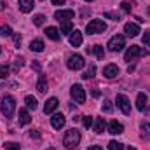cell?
<instances>
[{"label": "cell", "mask_w": 150, "mask_h": 150, "mask_svg": "<svg viewBox=\"0 0 150 150\" xmlns=\"http://www.w3.org/2000/svg\"><path fill=\"white\" fill-rule=\"evenodd\" d=\"M79 143H80V133L77 129H68L65 138H63V145L68 150H72V149H77Z\"/></svg>", "instance_id": "obj_1"}, {"label": "cell", "mask_w": 150, "mask_h": 150, "mask_svg": "<svg viewBox=\"0 0 150 150\" xmlns=\"http://www.w3.org/2000/svg\"><path fill=\"white\" fill-rule=\"evenodd\" d=\"M0 110H2V113H4L5 117H12V115H14V110H16V100H14L12 96H4Z\"/></svg>", "instance_id": "obj_2"}, {"label": "cell", "mask_w": 150, "mask_h": 150, "mask_svg": "<svg viewBox=\"0 0 150 150\" xmlns=\"http://www.w3.org/2000/svg\"><path fill=\"white\" fill-rule=\"evenodd\" d=\"M105 30H107V25H105L101 19H93V21H89V23H87V26H86V32H87L89 35L103 33Z\"/></svg>", "instance_id": "obj_3"}, {"label": "cell", "mask_w": 150, "mask_h": 150, "mask_svg": "<svg viewBox=\"0 0 150 150\" xmlns=\"http://www.w3.org/2000/svg\"><path fill=\"white\" fill-rule=\"evenodd\" d=\"M140 56H147V51H145L143 47L131 45V47L126 51V54H124V59H126V61H134V59H136V58H140Z\"/></svg>", "instance_id": "obj_4"}, {"label": "cell", "mask_w": 150, "mask_h": 150, "mask_svg": "<svg viewBox=\"0 0 150 150\" xmlns=\"http://www.w3.org/2000/svg\"><path fill=\"white\" fill-rule=\"evenodd\" d=\"M124 45H126V38H124V35H115V37H112L110 40H108V49H110L112 52L122 51Z\"/></svg>", "instance_id": "obj_5"}, {"label": "cell", "mask_w": 150, "mask_h": 150, "mask_svg": "<svg viewBox=\"0 0 150 150\" xmlns=\"http://www.w3.org/2000/svg\"><path fill=\"white\" fill-rule=\"evenodd\" d=\"M70 94H72V98L75 100V103H84L86 101V91H84V87L80 84H74L72 86Z\"/></svg>", "instance_id": "obj_6"}, {"label": "cell", "mask_w": 150, "mask_h": 150, "mask_svg": "<svg viewBox=\"0 0 150 150\" xmlns=\"http://www.w3.org/2000/svg\"><path fill=\"white\" fill-rule=\"evenodd\" d=\"M84 65H86V63H84V58H82L80 54H72V56L68 58V61H67V67H68L70 70H80Z\"/></svg>", "instance_id": "obj_7"}, {"label": "cell", "mask_w": 150, "mask_h": 150, "mask_svg": "<svg viewBox=\"0 0 150 150\" xmlns=\"http://www.w3.org/2000/svg\"><path fill=\"white\" fill-rule=\"evenodd\" d=\"M117 107L122 110L124 115H131V103H129V100H127V96H124V94H117Z\"/></svg>", "instance_id": "obj_8"}, {"label": "cell", "mask_w": 150, "mask_h": 150, "mask_svg": "<svg viewBox=\"0 0 150 150\" xmlns=\"http://www.w3.org/2000/svg\"><path fill=\"white\" fill-rule=\"evenodd\" d=\"M54 18L58 19V21H70V19H74L75 18V11L72 9H61V11H56L54 12Z\"/></svg>", "instance_id": "obj_9"}, {"label": "cell", "mask_w": 150, "mask_h": 150, "mask_svg": "<svg viewBox=\"0 0 150 150\" xmlns=\"http://www.w3.org/2000/svg\"><path fill=\"white\" fill-rule=\"evenodd\" d=\"M65 122H67V119H65L63 113H54V115L51 117V124H52L54 129H61V127L65 126Z\"/></svg>", "instance_id": "obj_10"}, {"label": "cell", "mask_w": 150, "mask_h": 150, "mask_svg": "<svg viewBox=\"0 0 150 150\" xmlns=\"http://www.w3.org/2000/svg\"><path fill=\"white\" fill-rule=\"evenodd\" d=\"M124 32H126L127 37H138V33H140V26L134 25V23H126V25H124Z\"/></svg>", "instance_id": "obj_11"}, {"label": "cell", "mask_w": 150, "mask_h": 150, "mask_svg": "<svg viewBox=\"0 0 150 150\" xmlns=\"http://www.w3.org/2000/svg\"><path fill=\"white\" fill-rule=\"evenodd\" d=\"M58 105H59L58 98H49V100L45 101V105H44V112L45 113H52L56 108H58Z\"/></svg>", "instance_id": "obj_12"}, {"label": "cell", "mask_w": 150, "mask_h": 150, "mask_svg": "<svg viewBox=\"0 0 150 150\" xmlns=\"http://www.w3.org/2000/svg\"><path fill=\"white\" fill-rule=\"evenodd\" d=\"M108 133H110V134H120V133H124V126H122L120 122H117V120H110V124H108Z\"/></svg>", "instance_id": "obj_13"}, {"label": "cell", "mask_w": 150, "mask_h": 150, "mask_svg": "<svg viewBox=\"0 0 150 150\" xmlns=\"http://www.w3.org/2000/svg\"><path fill=\"white\" fill-rule=\"evenodd\" d=\"M103 75H105L107 79H113V77H117V75H119V68H117V65H107V67L103 68Z\"/></svg>", "instance_id": "obj_14"}, {"label": "cell", "mask_w": 150, "mask_h": 150, "mask_svg": "<svg viewBox=\"0 0 150 150\" xmlns=\"http://www.w3.org/2000/svg\"><path fill=\"white\" fill-rule=\"evenodd\" d=\"M136 108H138L140 112H143V110L147 108V94H145V93H140V94H138V98H136Z\"/></svg>", "instance_id": "obj_15"}, {"label": "cell", "mask_w": 150, "mask_h": 150, "mask_svg": "<svg viewBox=\"0 0 150 150\" xmlns=\"http://www.w3.org/2000/svg\"><path fill=\"white\" fill-rule=\"evenodd\" d=\"M18 4H19V11L21 12H30L32 9H33V0H18Z\"/></svg>", "instance_id": "obj_16"}, {"label": "cell", "mask_w": 150, "mask_h": 150, "mask_svg": "<svg viewBox=\"0 0 150 150\" xmlns=\"http://www.w3.org/2000/svg\"><path fill=\"white\" fill-rule=\"evenodd\" d=\"M70 44L74 45V47H79L80 44H82V33L79 32V30H75L70 33Z\"/></svg>", "instance_id": "obj_17"}, {"label": "cell", "mask_w": 150, "mask_h": 150, "mask_svg": "<svg viewBox=\"0 0 150 150\" xmlns=\"http://www.w3.org/2000/svg\"><path fill=\"white\" fill-rule=\"evenodd\" d=\"M30 120H32V117H30V113L26 108H21L19 110V124L21 126H26V124H30Z\"/></svg>", "instance_id": "obj_18"}, {"label": "cell", "mask_w": 150, "mask_h": 150, "mask_svg": "<svg viewBox=\"0 0 150 150\" xmlns=\"http://www.w3.org/2000/svg\"><path fill=\"white\" fill-rule=\"evenodd\" d=\"M45 35H47V38H51V40H59V37H61L59 30L54 28V26H49V28L45 30Z\"/></svg>", "instance_id": "obj_19"}, {"label": "cell", "mask_w": 150, "mask_h": 150, "mask_svg": "<svg viewBox=\"0 0 150 150\" xmlns=\"http://www.w3.org/2000/svg\"><path fill=\"white\" fill-rule=\"evenodd\" d=\"M44 47H45V45H44V40H40V38H35V40L30 42V49L35 51V52H42Z\"/></svg>", "instance_id": "obj_20"}, {"label": "cell", "mask_w": 150, "mask_h": 150, "mask_svg": "<svg viewBox=\"0 0 150 150\" xmlns=\"http://www.w3.org/2000/svg\"><path fill=\"white\" fill-rule=\"evenodd\" d=\"M105 120H103V117H98L96 119V122H94V133H98V134H101L103 131H105Z\"/></svg>", "instance_id": "obj_21"}, {"label": "cell", "mask_w": 150, "mask_h": 150, "mask_svg": "<svg viewBox=\"0 0 150 150\" xmlns=\"http://www.w3.org/2000/svg\"><path fill=\"white\" fill-rule=\"evenodd\" d=\"M87 52H94L98 59H103V56H105V51H103L101 45H94V47H91V49L87 47Z\"/></svg>", "instance_id": "obj_22"}, {"label": "cell", "mask_w": 150, "mask_h": 150, "mask_svg": "<svg viewBox=\"0 0 150 150\" xmlns=\"http://www.w3.org/2000/svg\"><path fill=\"white\" fill-rule=\"evenodd\" d=\"M59 33H61V35H70V33H72V21H63Z\"/></svg>", "instance_id": "obj_23"}, {"label": "cell", "mask_w": 150, "mask_h": 150, "mask_svg": "<svg viewBox=\"0 0 150 150\" xmlns=\"http://www.w3.org/2000/svg\"><path fill=\"white\" fill-rule=\"evenodd\" d=\"M37 89H38V93H45V91H47V80H45V77H44V75H40V77H38Z\"/></svg>", "instance_id": "obj_24"}, {"label": "cell", "mask_w": 150, "mask_h": 150, "mask_svg": "<svg viewBox=\"0 0 150 150\" xmlns=\"http://www.w3.org/2000/svg\"><path fill=\"white\" fill-rule=\"evenodd\" d=\"M134 5H136L134 0H122V4H120V7H122L124 12H131V9H133Z\"/></svg>", "instance_id": "obj_25"}, {"label": "cell", "mask_w": 150, "mask_h": 150, "mask_svg": "<svg viewBox=\"0 0 150 150\" xmlns=\"http://www.w3.org/2000/svg\"><path fill=\"white\" fill-rule=\"evenodd\" d=\"M25 103H26V107H28V108H30V110H35V108H37V100H35V98H33V96H26V98H25Z\"/></svg>", "instance_id": "obj_26"}, {"label": "cell", "mask_w": 150, "mask_h": 150, "mask_svg": "<svg viewBox=\"0 0 150 150\" xmlns=\"http://www.w3.org/2000/svg\"><path fill=\"white\" fill-rule=\"evenodd\" d=\"M94 74H96V67H94V65H91V67H89V70L82 75V79L89 80V79H93V77H94Z\"/></svg>", "instance_id": "obj_27"}, {"label": "cell", "mask_w": 150, "mask_h": 150, "mask_svg": "<svg viewBox=\"0 0 150 150\" xmlns=\"http://www.w3.org/2000/svg\"><path fill=\"white\" fill-rule=\"evenodd\" d=\"M44 21H45V16H44V14H37V16H33V25H35V26H42Z\"/></svg>", "instance_id": "obj_28"}, {"label": "cell", "mask_w": 150, "mask_h": 150, "mask_svg": "<svg viewBox=\"0 0 150 150\" xmlns=\"http://www.w3.org/2000/svg\"><path fill=\"white\" fill-rule=\"evenodd\" d=\"M124 149V145L120 143V142H115V140H112L110 143H108V150H122Z\"/></svg>", "instance_id": "obj_29"}, {"label": "cell", "mask_w": 150, "mask_h": 150, "mask_svg": "<svg viewBox=\"0 0 150 150\" xmlns=\"http://www.w3.org/2000/svg\"><path fill=\"white\" fill-rule=\"evenodd\" d=\"M0 35H2V37H11V35H12L11 26H0Z\"/></svg>", "instance_id": "obj_30"}, {"label": "cell", "mask_w": 150, "mask_h": 150, "mask_svg": "<svg viewBox=\"0 0 150 150\" xmlns=\"http://www.w3.org/2000/svg\"><path fill=\"white\" fill-rule=\"evenodd\" d=\"M19 143H14V142H7L5 145H4V149L5 150H19Z\"/></svg>", "instance_id": "obj_31"}, {"label": "cell", "mask_w": 150, "mask_h": 150, "mask_svg": "<svg viewBox=\"0 0 150 150\" xmlns=\"http://www.w3.org/2000/svg\"><path fill=\"white\" fill-rule=\"evenodd\" d=\"M142 134L147 136V138L150 136V122H143L142 124Z\"/></svg>", "instance_id": "obj_32"}, {"label": "cell", "mask_w": 150, "mask_h": 150, "mask_svg": "<svg viewBox=\"0 0 150 150\" xmlns=\"http://www.w3.org/2000/svg\"><path fill=\"white\" fill-rule=\"evenodd\" d=\"M82 124H84V127H87V129H89V127L93 126V117L84 115V117H82Z\"/></svg>", "instance_id": "obj_33"}, {"label": "cell", "mask_w": 150, "mask_h": 150, "mask_svg": "<svg viewBox=\"0 0 150 150\" xmlns=\"http://www.w3.org/2000/svg\"><path fill=\"white\" fill-rule=\"evenodd\" d=\"M9 75V67H5V65H0V79H5Z\"/></svg>", "instance_id": "obj_34"}, {"label": "cell", "mask_w": 150, "mask_h": 150, "mask_svg": "<svg viewBox=\"0 0 150 150\" xmlns=\"http://www.w3.org/2000/svg\"><path fill=\"white\" fill-rule=\"evenodd\" d=\"M112 101H108V100H107V101H105V103H103V112H107V113H110L112 112Z\"/></svg>", "instance_id": "obj_35"}, {"label": "cell", "mask_w": 150, "mask_h": 150, "mask_svg": "<svg viewBox=\"0 0 150 150\" xmlns=\"http://www.w3.org/2000/svg\"><path fill=\"white\" fill-rule=\"evenodd\" d=\"M105 18H110L113 21H119V19H120V16H119L117 12H105Z\"/></svg>", "instance_id": "obj_36"}, {"label": "cell", "mask_w": 150, "mask_h": 150, "mask_svg": "<svg viewBox=\"0 0 150 150\" xmlns=\"http://www.w3.org/2000/svg\"><path fill=\"white\" fill-rule=\"evenodd\" d=\"M143 44H145L147 47H150V32H145V33H143Z\"/></svg>", "instance_id": "obj_37"}, {"label": "cell", "mask_w": 150, "mask_h": 150, "mask_svg": "<svg viewBox=\"0 0 150 150\" xmlns=\"http://www.w3.org/2000/svg\"><path fill=\"white\" fill-rule=\"evenodd\" d=\"M14 44H16L18 47L21 45V35H19V33H18V35H14Z\"/></svg>", "instance_id": "obj_38"}, {"label": "cell", "mask_w": 150, "mask_h": 150, "mask_svg": "<svg viewBox=\"0 0 150 150\" xmlns=\"http://www.w3.org/2000/svg\"><path fill=\"white\" fill-rule=\"evenodd\" d=\"M21 67H23V59H18V61L14 63V70H19Z\"/></svg>", "instance_id": "obj_39"}, {"label": "cell", "mask_w": 150, "mask_h": 150, "mask_svg": "<svg viewBox=\"0 0 150 150\" xmlns=\"http://www.w3.org/2000/svg\"><path fill=\"white\" fill-rule=\"evenodd\" d=\"M67 0H52V5H63Z\"/></svg>", "instance_id": "obj_40"}, {"label": "cell", "mask_w": 150, "mask_h": 150, "mask_svg": "<svg viewBox=\"0 0 150 150\" xmlns=\"http://www.w3.org/2000/svg\"><path fill=\"white\" fill-rule=\"evenodd\" d=\"M87 150H103V149H101L100 145H91V147H89Z\"/></svg>", "instance_id": "obj_41"}, {"label": "cell", "mask_w": 150, "mask_h": 150, "mask_svg": "<svg viewBox=\"0 0 150 150\" xmlns=\"http://www.w3.org/2000/svg\"><path fill=\"white\" fill-rule=\"evenodd\" d=\"M32 68H33V70H40V65H38V63H32Z\"/></svg>", "instance_id": "obj_42"}, {"label": "cell", "mask_w": 150, "mask_h": 150, "mask_svg": "<svg viewBox=\"0 0 150 150\" xmlns=\"http://www.w3.org/2000/svg\"><path fill=\"white\" fill-rule=\"evenodd\" d=\"M30 136H32V138H33V136H35V138H38L40 134H38V131H32V133H30Z\"/></svg>", "instance_id": "obj_43"}, {"label": "cell", "mask_w": 150, "mask_h": 150, "mask_svg": "<svg viewBox=\"0 0 150 150\" xmlns=\"http://www.w3.org/2000/svg\"><path fill=\"white\" fill-rule=\"evenodd\" d=\"M93 96H94V98H98V96H100V91H96V89H94V91H93Z\"/></svg>", "instance_id": "obj_44"}, {"label": "cell", "mask_w": 150, "mask_h": 150, "mask_svg": "<svg viewBox=\"0 0 150 150\" xmlns=\"http://www.w3.org/2000/svg\"><path fill=\"white\" fill-rule=\"evenodd\" d=\"M4 7H5V2H0V11H4Z\"/></svg>", "instance_id": "obj_45"}, {"label": "cell", "mask_w": 150, "mask_h": 150, "mask_svg": "<svg viewBox=\"0 0 150 150\" xmlns=\"http://www.w3.org/2000/svg\"><path fill=\"white\" fill-rule=\"evenodd\" d=\"M145 113H150V107L149 108H145Z\"/></svg>", "instance_id": "obj_46"}, {"label": "cell", "mask_w": 150, "mask_h": 150, "mask_svg": "<svg viewBox=\"0 0 150 150\" xmlns=\"http://www.w3.org/2000/svg\"><path fill=\"white\" fill-rule=\"evenodd\" d=\"M127 150H136V149H134V147H129V149H127Z\"/></svg>", "instance_id": "obj_47"}, {"label": "cell", "mask_w": 150, "mask_h": 150, "mask_svg": "<svg viewBox=\"0 0 150 150\" xmlns=\"http://www.w3.org/2000/svg\"><path fill=\"white\" fill-rule=\"evenodd\" d=\"M147 12H149V16H150V5H149V11H147Z\"/></svg>", "instance_id": "obj_48"}, {"label": "cell", "mask_w": 150, "mask_h": 150, "mask_svg": "<svg viewBox=\"0 0 150 150\" xmlns=\"http://www.w3.org/2000/svg\"><path fill=\"white\" fill-rule=\"evenodd\" d=\"M45 150H54V149H45Z\"/></svg>", "instance_id": "obj_49"}, {"label": "cell", "mask_w": 150, "mask_h": 150, "mask_svg": "<svg viewBox=\"0 0 150 150\" xmlns=\"http://www.w3.org/2000/svg\"><path fill=\"white\" fill-rule=\"evenodd\" d=\"M86 2H93V0H86Z\"/></svg>", "instance_id": "obj_50"}, {"label": "cell", "mask_w": 150, "mask_h": 150, "mask_svg": "<svg viewBox=\"0 0 150 150\" xmlns=\"http://www.w3.org/2000/svg\"><path fill=\"white\" fill-rule=\"evenodd\" d=\"M0 52H2V49H0Z\"/></svg>", "instance_id": "obj_51"}]
</instances>
